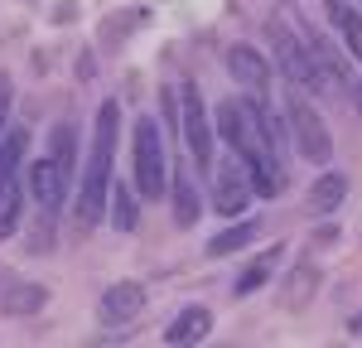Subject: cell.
Instances as JSON below:
<instances>
[{"label": "cell", "mask_w": 362, "mask_h": 348, "mask_svg": "<svg viewBox=\"0 0 362 348\" xmlns=\"http://www.w3.org/2000/svg\"><path fill=\"white\" fill-rule=\"evenodd\" d=\"M116 131H121V107L102 102L97 131H92V155H87V170H83V194H78V218L83 223H102V213H107V184H112V165H116Z\"/></svg>", "instance_id": "obj_1"}, {"label": "cell", "mask_w": 362, "mask_h": 348, "mask_svg": "<svg viewBox=\"0 0 362 348\" xmlns=\"http://www.w3.org/2000/svg\"><path fill=\"white\" fill-rule=\"evenodd\" d=\"M29 150V131L15 126L0 136V237L20 228V165Z\"/></svg>", "instance_id": "obj_2"}, {"label": "cell", "mask_w": 362, "mask_h": 348, "mask_svg": "<svg viewBox=\"0 0 362 348\" xmlns=\"http://www.w3.org/2000/svg\"><path fill=\"white\" fill-rule=\"evenodd\" d=\"M131 179H136L140 199H165V150H160V126L155 121H136V160H131Z\"/></svg>", "instance_id": "obj_3"}, {"label": "cell", "mask_w": 362, "mask_h": 348, "mask_svg": "<svg viewBox=\"0 0 362 348\" xmlns=\"http://www.w3.org/2000/svg\"><path fill=\"white\" fill-rule=\"evenodd\" d=\"M285 107H290V136H295V145H300V155H305L309 165H329V155H334V141H329V126H324V116L314 112L305 97H290Z\"/></svg>", "instance_id": "obj_4"}, {"label": "cell", "mask_w": 362, "mask_h": 348, "mask_svg": "<svg viewBox=\"0 0 362 348\" xmlns=\"http://www.w3.org/2000/svg\"><path fill=\"white\" fill-rule=\"evenodd\" d=\"M179 131H184V145H189V155H194L198 165L208 170L213 165V131H208V107H203V92L198 83H179Z\"/></svg>", "instance_id": "obj_5"}, {"label": "cell", "mask_w": 362, "mask_h": 348, "mask_svg": "<svg viewBox=\"0 0 362 348\" xmlns=\"http://www.w3.org/2000/svg\"><path fill=\"white\" fill-rule=\"evenodd\" d=\"M271 44H276V58H280V68L295 78L300 87H319L324 78H329V68L319 63V54L314 49H305L290 29H280V25H271Z\"/></svg>", "instance_id": "obj_6"}, {"label": "cell", "mask_w": 362, "mask_h": 348, "mask_svg": "<svg viewBox=\"0 0 362 348\" xmlns=\"http://www.w3.org/2000/svg\"><path fill=\"white\" fill-rule=\"evenodd\" d=\"M251 174H247V165H242V155L237 160H223L218 165V184H213V208L223 213V218H237L242 208L251 203Z\"/></svg>", "instance_id": "obj_7"}, {"label": "cell", "mask_w": 362, "mask_h": 348, "mask_svg": "<svg viewBox=\"0 0 362 348\" xmlns=\"http://www.w3.org/2000/svg\"><path fill=\"white\" fill-rule=\"evenodd\" d=\"M227 73H232L237 83L247 87V92H256V97L266 92V83H271V68H266V58L256 54L251 44H232V49H227Z\"/></svg>", "instance_id": "obj_8"}, {"label": "cell", "mask_w": 362, "mask_h": 348, "mask_svg": "<svg viewBox=\"0 0 362 348\" xmlns=\"http://www.w3.org/2000/svg\"><path fill=\"white\" fill-rule=\"evenodd\" d=\"M140 310H145V290L136 281H121V286L102 290V319L107 324H131Z\"/></svg>", "instance_id": "obj_9"}, {"label": "cell", "mask_w": 362, "mask_h": 348, "mask_svg": "<svg viewBox=\"0 0 362 348\" xmlns=\"http://www.w3.org/2000/svg\"><path fill=\"white\" fill-rule=\"evenodd\" d=\"M29 189H34V203H39L44 213H58L63 199H68V179L54 170V160H39V165L29 170Z\"/></svg>", "instance_id": "obj_10"}, {"label": "cell", "mask_w": 362, "mask_h": 348, "mask_svg": "<svg viewBox=\"0 0 362 348\" xmlns=\"http://www.w3.org/2000/svg\"><path fill=\"white\" fill-rule=\"evenodd\" d=\"M208 329H213V310H208V305H189V310H179L174 324L165 329V344H174V348L203 344V339H208Z\"/></svg>", "instance_id": "obj_11"}, {"label": "cell", "mask_w": 362, "mask_h": 348, "mask_svg": "<svg viewBox=\"0 0 362 348\" xmlns=\"http://www.w3.org/2000/svg\"><path fill=\"white\" fill-rule=\"evenodd\" d=\"M314 290H319V271H314V266H295V271H290V276H285V290H280V305H285V310H305L309 300H314Z\"/></svg>", "instance_id": "obj_12"}, {"label": "cell", "mask_w": 362, "mask_h": 348, "mask_svg": "<svg viewBox=\"0 0 362 348\" xmlns=\"http://www.w3.org/2000/svg\"><path fill=\"white\" fill-rule=\"evenodd\" d=\"M49 160H54V170L73 184L78 174H73V165H78V131L63 121V126H54V136H49Z\"/></svg>", "instance_id": "obj_13"}, {"label": "cell", "mask_w": 362, "mask_h": 348, "mask_svg": "<svg viewBox=\"0 0 362 348\" xmlns=\"http://www.w3.org/2000/svg\"><path fill=\"white\" fill-rule=\"evenodd\" d=\"M169 189H174V223H179V228H194L198 218H203V199H198L194 179H189V174H174Z\"/></svg>", "instance_id": "obj_14"}, {"label": "cell", "mask_w": 362, "mask_h": 348, "mask_svg": "<svg viewBox=\"0 0 362 348\" xmlns=\"http://www.w3.org/2000/svg\"><path fill=\"white\" fill-rule=\"evenodd\" d=\"M49 305V290L39 286V281H25V286H10L0 295V310L5 315H39Z\"/></svg>", "instance_id": "obj_15"}, {"label": "cell", "mask_w": 362, "mask_h": 348, "mask_svg": "<svg viewBox=\"0 0 362 348\" xmlns=\"http://www.w3.org/2000/svg\"><path fill=\"white\" fill-rule=\"evenodd\" d=\"M348 199V179H343V174H319V179H314V189H309V208H314V213H338V203Z\"/></svg>", "instance_id": "obj_16"}, {"label": "cell", "mask_w": 362, "mask_h": 348, "mask_svg": "<svg viewBox=\"0 0 362 348\" xmlns=\"http://www.w3.org/2000/svg\"><path fill=\"white\" fill-rule=\"evenodd\" d=\"M256 232H261V223H256V218H247V223H232L227 232L208 237V257H227V252H242V247H247Z\"/></svg>", "instance_id": "obj_17"}, {"label": "cell", "mask_w": 362, "mask_h": 348, "mask_svg": "<svg viewBox=\"0 0 362 348\" xmlns=\"http://www.w3.org/2000/svg\"><path fill=\"white\" fill-rule=\"evenodd\" d=\"M329 15H334L338 34L348 39V49H353V58H362V10H353V5H343V0H329Z\"/></svg>", "instance_id": "obj_18"}, {"label": "cell", "mask_w": 362, "mask_h": 348, "mask_svg": "<svg viewBox=\"0 0 362 348\" xmlns=\"http://www.w3.org/2000/svg\"><path fill=\"white\" fill-rule=\"evenodd\" d=\"M276 261H280V247H276V252H261V257H256L247 271H242V281H237V295H251V290L266 286V276L276 271Z\"/></svg>", "instance_id": "obj_19"}, {"label": "cell", "mask_w": 362, "mask_h": 348, "mask_svg": "<svg viewBox=\"0 0 362 348\" xmlns=\"http://www.w3.org/2000/svg\"><path fill=\"white\" fill-rule=\"evenodd\" d=\"M121 232H131L140 223V208H136V199H131V184H116V218H112Z\"/></svg>", "instance_id": "obj_20"}, {"label": "cell", "mask_w": 362, "mask_h": 348, "mask_svg": "<svg viewBox=\"0 0 362 348\" xmlns=\"http://www.w3.org/2000/svg\"><path fill=\"white\" fill-rule=\"evenodd\" d=\"M160 112H165L169 131H179V87H165V92H160Z\"/></svg>", "instance_id": "obj_21"}, {"label": "cell", "mask_w": 362, "mask_h": 348, "mask_svg": "<svg viewBox=\"0 0 362 348\" xmlns=\"http://www.w3.org/2000/svg\"><path fill=\"white\" fill-rule=\"evenodd\" d=\"M5 112H10V73H0V136H5Z\"/></svg>", "instance_id": "obj_22"}, {"label": "cell", "mask_w": 362, "mask_h": 348, "mask_svg": "<svg viewBox=\"0 0 362 348\" xmlns=\"http://www.w3.org/2000/svg\"><path fill=\"white\" fill-rule=\"evenodd\" d=\"M353 334H362V319H353Z\"/></svg>", "instance_id": "obj_23"}]
</instances>
